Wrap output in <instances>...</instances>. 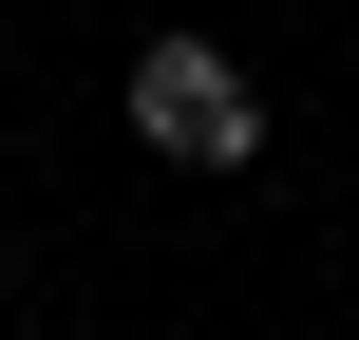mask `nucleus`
I'll use <instances>...</instances> for the list:
<instances>
[{
  "label": "nucleus",
  "instance_id": "obj_1",
  "mask_svg": "<svg viewBox=\"0 0 359 340\" xmlns=\"http://www.w3.org/2000/svg\"><path fill=\"white\" fill-rule=\"evenodd\" d=\"M133 132H151L170 170H246V151H265V95H246L208 38H151V57H133Z\"/></svg>",
  "mask_w": 359,
  "mask_h": 340
}]
</instances>
